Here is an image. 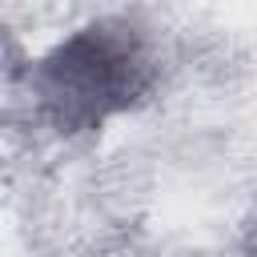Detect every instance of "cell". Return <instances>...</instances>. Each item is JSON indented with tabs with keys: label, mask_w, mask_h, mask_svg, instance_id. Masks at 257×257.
<instances>
[{
	"label": "cell",
	"mask_w": 257,
	"mask_h": 257,
	"mask_svg": "<svg viewBox=\"0 0 257 257\" xmlns=\"http://www.w3.org/2000/svg\"><path fill=\"white\" fill-rule=\"evenodd\" d=\"M153 64L124 24H92L60 40L36 64V96L56 128L80 133L145 96Z\"/></svg>",
	"instance_id": "cell-1"
},
{
	"label": "cell",
	"mask_w": 257,
	"mask_h": 257,
	"mask_svg": "<svg viewBox=\"0 0 257 257\" xmlns=\"http://www.w3.org/2000/svg\"><path fill=\"white\" fill-rule=\"evenodd\" d=\"M249 257H257V217H253V225H249Z\"/></svg>",
	"instance_id": "cell-2"
}]
</instances>
